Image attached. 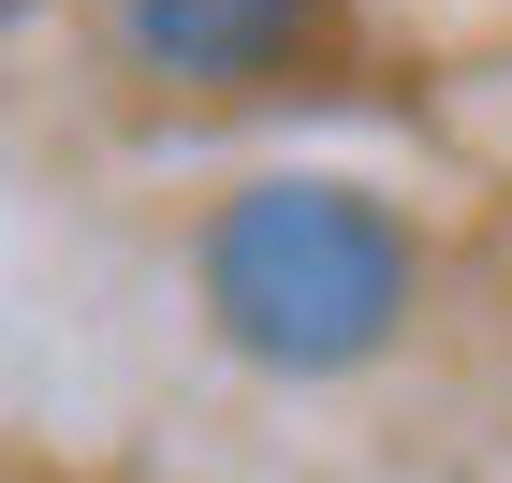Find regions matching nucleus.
Here are the masks:
<instances>
[{"label":"nucleus","instance_id":"nucleus-1","mask_svg":"<svg viewBox=\"0 0 512 483\" xmlns=\"http://www.w3.org/2000/svg\"><path fill=\"white\" fill-rule=\"evenodd\" d=\"M205 293H220V322H235L264 366H352V352H381V322L410 308V235H395L366 191H337V176H278V191H249L235 220H220Z\"/></svg>","mask_w":512,"mask_h":483},{"label":"nucleus","instance_id":"nucleus-2","mask_svg":"<svg viewBox=\"0 0 512 483\" xmlns=\"http://www.w3.org/2000/svg\"><path fill=\"white\" fill-rule=\"evenodd\" d=\"M118 30L161 74H264V59H293L308 0H118Z\"/></svg>","mask_w":512,"mask_h":483}]
</instances>
